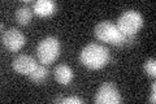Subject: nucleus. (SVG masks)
<instances>
[{"label":"nucleus","instance_id":"423d86ee","mask_svg":"<svg viewBox=\"0 0 156 104\" xmlns=\"http://www.w3.org/2000/svg\"><path fill=\"white\" fill-rule=\"evenodd\" d=\"M37 66V61L34 57L29 55H20L13 60L12 68L18 74H23V76H29Z\"/></svg>","mask_w":156,"mask_h":104},{"label":"nucleus","instance_id":"9b49d317","mask_svg":"<svg viewBox=\"0 0 156 104\" xmlns=\"http://www.w3.org/2000/svg\"><path fill=\"white\" fill-rule=\"evenodd\" d=\"M144 72L148 77H155L156 76V61L155 59H148L147 61L144 63Z\"/></svg>","mask_w":156,"mask_h":104},{"label":"nucleus","instance_id":"7ed1b4c3","mask_svg":"<svg viewBox=\"0 0 156 104\" xmlns=\"http://www.w3.org/2000/svg\"><path fill=\"white\" fill-rule=\"evenodd\" d=\"M143 26V17L135 11H125L117 20V29L126 35H135Z\"/></svg>","mask_w":156,"mask_h":104},{"label":"nucleus","instance_id":"f03ea898","mask_svg":"<svg viewBox=\"0 0 156 104\" xmlns=\"http://www.w3.org/2000/svg\"><path fill=\"white\" fill-rule=\"evenodd\" d=\"M60 53V42L58 39L53 37H47L43 41L39 42L37 47V55L38 59L43 65L52 64L57 59Z\"/></svg>","mask_w":156,"mask_h":104},{"label":"nucleus","instance_id":"ddd939ff","mask_svg":"<svg viewBox=\"0 0 156 104\" xmlns=\"http://www.w3.org/2000/svg\"><path fill=\"white\" fill-rule=\"evenodd\" d=\"M150 102L155 103L156 102V83H152V87H151V96H150Z\"/></svg>","mask_w":156,"mask_h":104},{"label":"nucleus","instance_id":"39448f33","mask_svg":"<svg viewBox=\"0 0 156 104\" xmlns=\"http://www.w3.org/2000/svg\"><path fill=\"white\" fill-rule=\"evenodd\" d=\"M2 42H3L4 47H5L8 51L17 52L18 49H21L23 47L26 39H25V35H23L18 29L11 27V29H8V30L3 31Z\"/></svg>","mask_w":156,"mask_h":104},{"label":"nucleus","instance_id":"0eeeda50","mask_svg":"<svg viewBox=\"0 0 156 104\" xmlns=\"http://www.w3.org/2000/svg\"><path fill=\"white\" fill-rule=\"evenodd\" d=\"M73 78V72L68 65H57L55 69V80L60 83V85H69Z\"/></svg>","mask_w":156,"mask_h":104},{"label":"nucleus","instance_id":"6e6552de","mask_svg":"<svg viewBox=\"0 0 156 104\" xmlns=\"http://www.w3.org/2000/svg\"><path fill=\"white\" fill-rule=\"evenodd\" d=\"M55 11V3L51 0H38L34 3V13L41 17L50 16Z\"/></svg>","mask_w":156,"mask_h":104},{"label":"nucleus","instance_id":"f8f14e48","mask_svg":"<svg viewBox=\"0 0 156 104\" xmlns=\"http://www.w3.org/2000/svg\"><path fill=\"white\" fill-rule=\"evenodd\" d=\"M60 102H61V103H64V104H82V103H83V100H82V99L77 98V96L64 98V99H61Z\"/></svg>","mask_w":156,"mask_h":104},{"label":"nucleus","instance_id":"9d476101","mask_svg":"<svg viewBox=\"0 0 156 104\" xmlns=\"http://www.w3.org/2000/svg\"><path fill=\"white\" fill-rule=\"evenodd\" d=\"M48 77V70L44 68V65H37L35 69L29 74V78L35 82V83H42L46 81V78Z\"/></svg>","mask_w":156,"mask_h":104},{"label":"nucleus","instance_id":"20e7f679","mask_svg":"<svg viewBox=\"0 0 156 104\" xmlns=\"http://www.w3.org/2000/svg\"><path fill=\"white\" fill-rule=\"evenodd\" d=\"M95 103L98 104H117L120 103L121 99L120 91L117 90L115 83L112 82H104L95 94Z\"/></svg>","mask_w":156,"mask_h":104},{"label":"nucleus","instance_id":"f257e3e1","mask_svg":"<svg viewBox=\"0 0 156 104\" xmlns=\"http://www.w3.org/2000/svg\"><path fill=\"white\" fill-rule=\"evenodd\" d=\"M81 63L89 69H100L109 60V52L104 46L98 43H91L81 51Z\"/></svg>","mask_w":156,"mask_h":104},{"label":"nucleus","instance_id":"1a4fd4ad","mask_svg":"<svg viewBox=\"0 0 156 104\" xmlns=\"http://www.w3.org/2000/svg\"><path fill=\"white\" fill-rule=\"evenodd\" d=\"M14 17H16L17 22L20 25H27L29 22L31 21V17H33L31 9L29 7H26V5L20 7L16 11V13H14Z\"/></svg>","mask_w":156,"mask_h":104}]
</instances>
